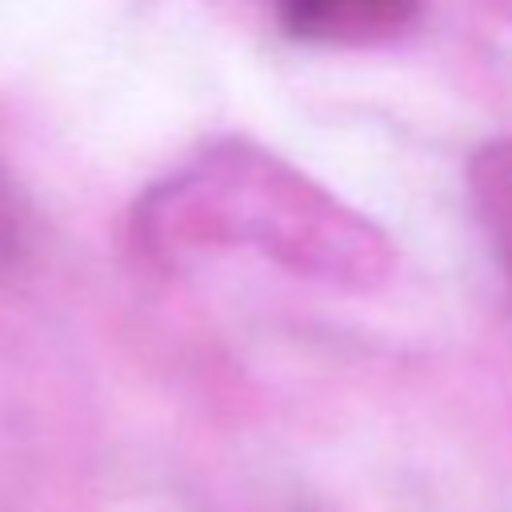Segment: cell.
I'll return each instance as SVG.
<instances>
[{
    "label": "cell",
    "instance_id": "obj_4",
    "mask_svg": "<svg viewBox=\"0 0 512 512\" xmlns=\"http://www.w3.org/2000/svg\"><path fill=\"white\" fill-rule=\"evenodd\" d=\"M28 248V208L8 176V168L0 164V268L16 264Z\"/></svg>",
    "mask_w": 512,
    "mask_h": 512
},
{
    "label": "cell",
    "instance_id": "obj_2",
    "mask_svg": "<svg viewBox=\"0 0 512 512\" xmlns=\"http://www.w3.org/2000/svg\"><path fill=\"white\" fill-rule=\"evenodd\" d=\"M424 0H276L280 32L312 48H380L408 36Z\"/></svg>",
    "mask_w": 512,
    "mask_h": 512
},
{
    "label": "cell",
    "instance_id": "obj_1",
    "mask_svg": "<svg viewBox=\"0 0 512 512\" xmlns=\"http://www.w3.org/2000/svg\"><path fill=\"white\" fill-rule=\"evenodd\" d=\"M152 224L164 244L248 248L340 292H376L396 268L384 228L248 140H224L180 172L156 196Z\"/></svg>",
    "mask_w": 512,
    "mask_h": 512
},
{
    "label": "cell",
    "instance_id": "obj_3",
    "mask_svg": "<svg viewBox=\"0 0 512 512\" xmlns=\"http://www.w3.org/2000/svg\"><path fill=\"white\" fill-rule=\"evenodd\" d=\"M468 192L488 248L512 288V136L476 148L468 164Z\"/></svg>",
    "mask_w": 512,
    "mask_h": 512
}]
</instances>
